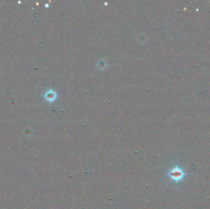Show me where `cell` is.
<instances>
[{
    "label": "cell",
    "mask_w": 210,
    "mask_h": 209,
    "mask_svg": "<svg viewBox=\"0 0 210 209\" xmlns=\"http://www.w3.org/2000/svg\"><path fill=\"white\" fill-rule=\"evenodd\" d=\"M45 97L46 98L49 100L50 101H52L53 100H54L55 98V93H50V91L47 92V93H46L45 95Z\"/></svg>",
    "instance_id": "2"
},
{
    "label": "cell",
    "mask_w": 210,
    "mask_h": 209,
    "mask_svg": "<svg viewBox=\"0 0 210 209\" xmlns=\"http://www.w3.org/2000/svg\"><path fill=\"white\" fill-rule=\"evenodd\" d=\"M187 174L178 166H175L171 169H169L167 172L168 176L171 180L176 183L182 182L186 177Z\"/></svg>",
    "instance_id": "1"
}]
</instances>
